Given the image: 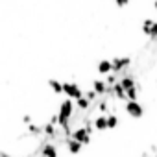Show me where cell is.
<instances>
[{"label":"cell","instance_id":"cell-2","mask_svg":"<svg viewBox=\"0 0 157 157\" xmlns=\"http://www.w3.org/2000/svg\"><path fill=\"white\" fill-rule=\"evenodd\" d=\"M124 109H126V113H128L131 118H140L142 113H144L142 105H140L137 100H128V102L124 104Z\"/></svg>","mask_w":157,"mask_h":157},{"label":"cell","instance_id":"cell-16","mask_svg":"<svg viewBox=\"0 0 157 157\" xmlns=\"http://www.w3.org/2000/svg\"><path fill=\"white\" fill-rule=\"evenodd\" d=\"M85 96H87V98H89V100H91V102L94 104V102H96V98H98L100 94H98V93H96L94 89H91V91H85Z\"/></svg>","mask_w":157,"mask_h":157},{"label":"cell","instance_id":"cell-7","mask_svg":"<svg viewBox=\"0 0 157 157\" xmlns=\"http://www.w3.org/2000/svg\"><path fill=\"white\" fill-rule=\"evenodd\" d=\"M96 70H98L100 76H107V74H111V72H113V61H109V59H102V61H98Z\"/></svg>","mask_w":157,"mask_h":157},{"label":"cell","instance_id":"cell-3","mask_svg":"<svg viewBox=\"0 0 157 157\" xmlns=\"http://www.w3.org/2000/svg\"><path fill=\"white\" fill-rule=\"evenodd\" d=\"M91 129H87L85 126L83 128H76V129H72V139H76V140H80L82 144H89L91 142Z\"/></svg>","mask_w":157,"mask_h":157},{"label":"cell","instance_id":"cell-18","mask_svg":"<svg viewBox=\"0 0 157 157\" xmlns=\"http://www.w3.org/2000/svg\"><path fill=\"white\" fill-rule=\"evenodd\" d=\"M153 39H157V22H155V28H153V33H151Z\"/></svg>","mask_w":157,"mask_h":157},{"label":"cell","instance_id":"cell-11","mask_svg":"<svg viewBox=\"0 0 157 157\" xmlns=\"http://www.w3.org/2000/svg\"><path fill=\"white\" fill-rule=\"evenodd\" d=\"M91 105H93V102H91L85 94H83L82 98H78V100H76V107L80 109V111H87V109H91Z\"/></svg>","mask_w":157,"mask_h":157},{"label":"cell","instance_id":"cell-1","mask_svg":"<svg viewBox=\"0 0 157 157\" xmlns=\"http://www.w3.org/2000/svg\"><path fill=\"white\" fill-rule=\"evenodd\" d=\"M63 87H65L67 98H72V100H78V98H82V96L85 94V91H83L80 85H78V83H74V82H65Z\"/></svg>","mask_w":157,"mask_h":157},{"label":"cell","instance_id":"cell-4","mask_svg":"<svg viewBox=\"0 0 157 157\" xmlns=\"http://www.w3.org/2000/svg\"><path fill=\"white\" fill-rule=\"evenodd\" d=\"M111 61H113V72H117V74H120L124 68H128L131 65V59L129 57H115Z\"/></svg>","mask_w":157,"mask_h":157},{"label":"cell","instance_id":"cell-8","mask_svg":"<svg viewBox=\"0 0 157 157\" xmlns=\"http://www.w3.org/2000/svg\"><path fill=\"white\" fill-rule=\"evenodd\" d=\"M93 122H94V129H96V131H105V129H109V128H107V115H104V113H100Z\"/></svg>","mask_w":157,"mask_h":157},{"label":"cell","instance_id":"cell-14","mask_svg":"<svg viewBox=\"0 0 157 157\" xmlns=\"http://www.w3.org/2000/svg\"><path fill=\"white\" fill-rule=\"evenodd\" d=\"M118 122H120V118L117 115H107V128L109 129H115L118 126Z\"/></svg>","mask_w":157,"mask_h":157},{"label":"cell","instance_id":"cell-5","mask_svg":"<svg viewBox=\"0 0 157 157\" xmlns=\"http://www.w3.org/2000/svg\"><path fill=\"white\" fill-rule=\"evenodd\" d=\"M41 155L43 157H59V148L52 142H44L41 146Z\"/></svg>","mask_w":157,"mask_h":157},{"label":"cell","instance_id":"cell-6","mask_svg":"<svg viewBox=\"0 0 157 157\" xmlns=\"http://www.w3.org/2000/svg\"><path fill=\"white\" fill-rule=\"evenodd\" d=\"M93 89H94L100 96H105V94L111 93V87L107 85V82L104 80V78H102V80H94V82H93Z\"/></svg>","mask_w":157,"mask_h":157},{"label":"cell","instance_id":"cell-15","mask_svg":"<svg viewBox=\"0 0 157 157\" xmlns=\"http://www.w3.org/2000/svg\"><path fill=\"white\" fill-rule=\"evenodd\" d=\"M126 93H128V100H137V96H139L137 87H129V89H126Z\"/></svg>","mask_w":157,"mask_h":157},{"label":"cell","instance_id":"cell-19","mask_svg":"<svg viewBox=\"0 0 157 157\" xmlns=\"http://www.w3.org/2000/svg\"><path fill=\"white\" fill-rule=\"evenodd\" d=\"M153 8H155V11H157V0H153Z\"/></svg>","mask_w":157,"mask_h":157},{"label":"cell","instance_id":"cell-13","mask_svg":"<svg viewBox=\"0 0 157 157\" xmlns=\"http://www.w3.org/2000/svg\"><path fill=\"white\" fill-rule=\"evenodd\" d=\"M120 83H122V87H124V89L135 87V78H133V76H129V74H124V76L120 78Z\"/></svg>","mask_w":157,"mask_h":157},{"label":"cell","instance_id":"cell-10","mask_svg":"<svg viewBox=\"0 0 157 157\" xmlns=\"http://www.w3.org/2000/svg\"><path fill=\"white\" fill-rule=\"evenodd\" d=\"M48 87L54 94H65V87L59 80H48Z\"/></svg>","mask_w":157,"mask_h":157},{"label":"cell","instance_id":"cell-9","mask_svg":"<svg viewBox=\"0 0 157 157\" xmlns=\"http://www.w3.org/2000/svg\"><path fill=\"white\" fill-rule=\"evenodd\" d=\"M82 146H83V144H82L80 140H76V139H72V137H70V139H67V150H68L72 155L80 153V151H82Z\"/></svg>","mask_w":157,"mask_h":157},{"label":"cell","instance_id":"cell-12","mask_svg":"<svg viewBox=\"0 0 157 157\" xmlns=\"http://www.w3.org/2000/svg\"><path fill=\"white\" fill-rule=\"evenodd\" d=\"M155 22H157V21H153V19H146V21L142 22V32H144L146 35H150V37H151L153 28H155Z\"/></svg>","mask_w":157,"mask_h":157},{"label":"cell","instance_id":"cell-17","mask_svg":"<svg viewBox=\"0 0 157 157\" xmlns=\"http://www.w3.org/2000/svg\"><path fill=\"white\" fill-rule=\"evenodd\" d=\"M115 4H117L118 8H124V6H128V4H129V0H115Z\"/></svg>","mask_w":157,"mask_h":157}]
</instances>
